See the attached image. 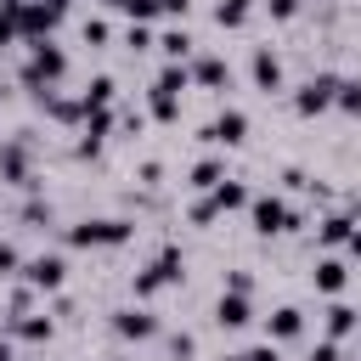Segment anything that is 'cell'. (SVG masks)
<instances>
[{"instance_id":"cell-1","label":"cell","mask_w":361,"mask_h":361,"mask_svg":"<svg viewBox=\"0 0 361 361\" xmlns=\"http://www.w3.org/2000/svg\"><path fill=\"white\" fill-rule=\"evenodd\" d=\"M68 73V51L56 45V39H34L28 45V62H23V85L34 90V96H51V85Z\"/></svg>"},{"instance_id":"cell-2","label":"cell","mask_w":361,"mask_h":361,"mask_svg":"<svg viewBox=\"0 0 361 361\" xmlns=\"http://www.w3.org/2000/svg\"><path fill=\"white\" fill-rule=\"evenodd\" d=\"M62 237H68L73 248H118V243H130V237H135V220L102 214V220H79V226H68Z\"/></svg>"},{"instance_id":"cell-3","label":"cell","mask_w":361,"mask_h":361,"mask_svg":"<svg viewBox=\"0 0 361 361\" xmlns=\"http://www.w3.org/2000/svg\"><path fill=\"white\" fill-rule=\"evenodd\" d=\"M248 220H254V231H259V237H282V231H299V226H305V214H299V209H288L276 192H254Z\"/></svg>"},{"instance_id":"cell-4","label":"cell","mask_w":361,"mask_h":361,"mask_svg":"<svg viewBox=\"0 0 361 361\" xmlns=\"http://www.w3.org/2000/svg\"><path fill=\"white\" fill-rule=\"evenodd\" d=\"M180 271H186V259H180V248H175V243H164V248H158V259H152L147 271H135V282H130V293H135V299H152V293H164L169 282H180Z\"/></svg>"},{"instance_id":"cell-5","label":"cell","mask_w":361,"mask_h":361,"mask_svg":"<svg viewBox=\"0 0 361 361\" xmlns=\"http://www.w3.org/2000/svg\"><path fill=\"white\" fill-rule=\"evenodd\" d=\"M338 73H310L299 90H293V113L299 118H316V113H327V107H338Z\"/></svg>"},{"instance_id":"cell-6","label":"cell","mask_w":361,"mask_h":361,"mask_svg":"<svg viewBox=\"0 0 361 361\" xmlns=\"http://www.w3.org/2000/svg\"><path fill=\"white\" fill-rule=\"evenodd\" d=\"M62 276H68V259H62V254H34V259H23V282L39 288V293H56Z\"/></svg>"},{"instance_id":"cell-7","label":"cell","mask_w":361,"mask_h":361,"mask_svg":"<svg viewBox=\"0 0 361 361\" xmlns=\"http://www.w3.org/2000/svg\"><path fill=\"white\" fill-rule=\"evenodd\" d=\"M243 135H248V113H243V107L214 113L209 130H203V141H214V147H243Z\"/></svg>"},{"instance_id":"cell-8","label":"cell","mask_w":361,"mask_h":361,"mask_svg":"<svg viewBox=\"0 0 361 361\" xmlns=\"http://www.w3.org/2000/svg\"><path fill=\"white\" fill-rule=\"evenodd\" d=\"M248 322H254L248 293H220V299H214V327H220V333H243Z\"/></svg>"},{"instance_id":"cell-9","label":"cell","mask_w":361,"mask_h":361,"mask_svg":"<svg viewBox=\"0 0 361 361\" xmlns=\"http://www.w3.org/2000/svg\"><path fill=\"white\" fill-rule=\"evenodd\" d=\"M113 333L118 338H158V316L152 310H135V305H124V310H113Z\"/></svg>"},{"instance_id":"cell-10","label":"cell","mask_w":361,"mask_h":361,"mask_svg":"<svg viewBox=\"0 0 361 361\" xmlns=\"http://www.w3.org/2000/svg\"><path fill=\"white\" fill-rule=\"evenodd\" d=\"M305 333V310L299 305H276L271 316H265V338L271 344H288V338H299Z\"/></svg>"},{"instance_id":"cell-11","label":"cell","mask_w":361,"mask_h":361,"mask_svg":"<svg viewBox=\"0 0 361 361\" xmlns=\"http://www.w3.org/2000/svg\"><path fill=\"white\" fill-rule=\"evenodd\" d=\"M310 282H316V293L338 299V293H344V282H350V265H344V259H333V254H322V259H316V271H310Z\"/></svg>"},{"instance_id":"cell-12","label":"cell","mask_w":361,"mask_h":361,"mask_svg":"<svg viewBox=\"0 0 361 361\" xmlns=\"http://www.w3.org/2000/svg\"><path fill=\"white\" fill-rule=\"evenodd\" d=\"M248 68H254V85H259L265 96H271V90H282V62H276V51H271V45H254V62H248Z\"/></svg>"},{"instance_id":"cell-13","label":"cell","mask_w":361,"mask_h":361,"mask_svg":"<svg viewBox=\"0 0 361 361\" xmlns=\"http://www.w3.org/2000/svg\"><path fill=\"white\" fill-rule=\"evenodd\" d=\"M322 327H327V338H333V344H338V338H350V333H355V327H361V310H350V305H344V299H333V305H327V310H322Z\"/></svg>"},{"instance_id":"cell-14","label":"cell","mask_w":361,"mask_h":361,"mask_svg":"<svg viewBox=\"0 0 361 361\" xmlns=\"http://www.w3.org/2000/svg\"><path fill=\"white\" fill-rule=\"evenodd\" d=\"M56 327H51V316H6V338H28V344H45Z\"/></svg>"},{"instance_id":"cell-15","label":"cell","mask_w":361,"mask_h":361,"mask_svg":"<svg viewBox=\"0 0 361 361\" xmlns=\"http://www.w3.org/2000/svg\"><path fill=\"white\" fill-rule=\"evenodd\" d=\"M0 180H11V186H34V175H28V152H23V141H6V152H0Z\"/></svg>"},{"instance_id":"cell-16","label":"cell","mask_w":361,"mask_h":361,"mask_svg":"<svg viewBox=\"0 0 361 361\" xmlns=\"http://www.w3.org/2000/svg\"><path fill=\"white\" fill-rule=\"evenodd\" d=\"M192 79H197L203 90H226V85H231V68H226V56H197V62H192Z\"/></svg>"},{"instance_id":"cell-17","label":"cell","mask_w":361,"mask_h":361,"mask_svg":"<svg viewBox=\"0 0 361 361\" xmlns=\"http://www.w3.org/2000/svg\"><path fill=\"white\" fill-rule=\"evenodd\" d=\"M209 203H214L220 214H231V209H248V203H254V192H248L243 180H231V175H226V180H220V186L209 192Z\"/></svg>"},{"instance_id":"cell-18","label":"cell","mask_w":361,"mask_h":361,"mask_svg":"<svg viewBox=\"0 0 361 361\" xmlns=\"http://www.w3.org/2000/svg\"><path fill=\"white\" fill-rule=\"evenodd\" d=\"M355 226H361L355 214H322L316 243H322V248H338V243H350V231H355Z\"/></svg>"},{"instance_id":"cell-19","label":"cell","mask_w":361,"mask_h":361,"mask_svg":"<svg viewBox=\"0 0 361 361\" xmlns=\"http://www.w3.org/2000/svg\"><path fill=\"white\" fill-rule=\"evenodd\" d=\"M147 113H152L158 124H175V118H180V90H164V85H152V90H147Z\"/></svg>"},{"instance_id":"cell-20","label":"cell","mask_w":361,"mask_h":361,"mask_svg":"<svg viewBox=\"0 0 361 361\" xmlns=\"http://www.w3.org/2000/svg\"><path fill=\"white\" fill-rule=\"evenodd\" d=\"M220 180H226V164H220V158H203V164H192V180H186V186H192V192H214Z\"/></svg>"},{"instance_id":"cell-21","label":"cell","mask_w":361,"mask_h":361,"mask_svg":"<svg viewBox=\"0 0 361 361\" xmlns=\"http://www.w3.org/2000/svg\"><path fill=\"white\" fill-rule=\"evenodd\" d=\"M113 90H118V85H113L107 73H96V79H90L85 90H79V102H85V113H90V107H113Z\"/></svg>"},{"instance_id":"cell-22","label":"cell","mask_w":361,"mask_h":361,"mask_svg":"<svg viewBox=\"0 0 361 361\" xmlns=\"http://www.w3.org/2000/svg\"><path fill=\"white\" fill-rule=\"evenodd\" d=\"M39 102H45V113H51V118H62V124L85 118V102H79V96H39Z\"/></svg>"},{"instance_id":"cell-23","label":"cell","mask_w":361,"mask_h":361,"mask_svg":"<svg viewBox=\"0 0 361 361\" xmlns=\"http://www.w3.org/2000/svg\"><path fill=\"white\" fill-rule=\"evenodd\" d=\"M248 11H254V0H220V6H214V23H220V28H243Z\"/></svg>"},{"instance_id":"cell-24","label":"cell","mask_w":361,"mask_h":361,"mask_svg":"<svg viewBox=\"0 0 361 361\" xmlns=\"http://www.w3.org/2000/svg\"><path fill=\"white\" fill-rule=\"evenodd\" d=\"M158 51H164L169 62H186V56H192V34H186V28H169V34L158 39Z\"/></svg>"},{"instance_id":"cell-25","label":"cell","mask_w":361,"mask_h":361,"mask_svg":"<svg viewBox=\"0 0 361 361\" xmlns=\"http://www.w3.org/2000/svg\"><path fill=\"white\" fill-rule=\"evenodd\" d=\"M338 113L361 118V79H344V85H338Z\"/></svg>"},{"instance_id":"cell-26","label":"cell","mask_w":361,"mask_h":361,"mask_svg":"<svg viewBox=\"0 0 361 361\" xmlns=\"http://www.w3.org/2000/svg\"><path fill=\"white\" fill-rule=\"evenodd\" d=\"M197 355V338L192 333H169V361H192Z\"/></svg>"},{"instance_id":"cell-27","label":"cell","mask_w":361,"mask_h":361,"mask_svg":"<svg viewBox=\"0 0 361 361\" xmlns=\"http://www.w3.org/2000/svg\"><path fill=\"white\" fill-rule=\"evenodd\" d=\"M79 34H85V45H107V39H113V28H107L102 17H85V28H79Z\"/></svg>"},{"instance_id":"cell-28","label":"cell","mask_w":361,"mask_h":361,"mask_svg":"<svg viewBox=\"0 0 361 361\" xmlns=\"http://www.w3.org/2000/svg\"><path fill=\"white\" fill-rule=\"evenodd\" d=\"M124 45H130V51H152L158 39L147 34V23H130V28H124Z\"/></svg>"},{"instance_id":"cell-29","label":"cell","mask_w":361,"mask_h":361,"mask_svg":"<svg viewBox=\"0 0 361 361\" xmlns=\"http://www.w3.org/2000/svg\"><path fill=\"white\" fill-rule=\"evenodd\" d=\"M17 271H23V254L11 243H0V276H17Z\"/></svg>"},{"instance_id":"cell-30","label":"cell","mask_w":361,"mask_h":361,"mask_svg":"<svg viewBox=\"0 0 361 361\" xmlns=\"http://www.w3.org/2000/svg\"><path fill=\"white\" fill-rule=\"evenodd\" d=\"M265 11H271V17H276V23H288V17H293V11H299V0H265Z\"/></svg>"},{"instance_id":"cell-31","label":"cell","mask_w":361,"mask_h":361,"mask_svg":"<svg viewBox=\"0 0 361 361\" xmlns=\"http://www.w3.org/2000/svg\"><path fill=\"white\" fill-rule=\"evenodd\" d=\"M214 214H220V209H214V203H209V197H203V203H192V226H209V220H214Z\"/></svg>"},{"instance_id":"cell-32","label":"cell","mask_w":361,"mask_h":361,"mask_svg":"<svg viewBox=\"0 0 361 361\" xmlns=\"http://www.w3.org/2000/svg\"><path fill=\"white\" fill-rule=\"evenodd\" d=\"M248 288H254L248 271H231V276H226V293H248Z\"/></svg>"},{"instance_id":"cell-33","label":"cell","mask_w":361,"mask_h":361,"mask_svg":"<svg viewBox=\"0 0 361 361\" xmlns=\"http://www.w3.org/2000/svg\"><path fill=\"white\" fill-rule=\"evenodd\" d=\"M243 355H248V361H282V355H276V344H271V338H265V344H254V350H243Z\"/></svg>"},{"instance_id":"cell-34","label":"cell","mask_w":361,"mask_h":361,"mask_svg":"<svg viewBox=\"0 0 361 361\" xmlns=\"http://www.w3.org/2000/svg\"><path fill=\"white\" fill-rule=\"evenodd\" d=\"M310 361H338V344H333V338H322V344L310 350Z\"/></svg>"},{"instance_id":"cell-35","label":"cell","mask_w":361,"mask_h":361,"mask_svg":"<svg viewBox=\"0 0 361 361\" xmlns=\"http://www.w3.org/2000/svg\"><path fill=\"white\" fill-rule=\"evenodd\" d=\"M6 45H17V23L0 11V51H6Z\"/></svg>"},{"instance_id":"cell-36","label":"cell","mask_w":361,"mask_h":361,"mask_svg":"<svg viewBox=\"0 0 361 361\" xmlns=\"http://www.w3.org/2000/svg\"><path fill=\"white\" fill-rule=\"evenodd\" d=\"M158 11H169V17H186V11H192V0H158Z\"/></svg>"},{"instance_id":"cell-37","label":"cell","mask_w":361,"mask_h":361,"mask_svg":"<svg viewBox=\"0 0 361 361\" xmlns=\"http://www.w3.org/2000/svg\"><path fill=\"white\" fill-rule=\"evenodd\" d=\"M344 248H350V254H355V259H361V226H355V231H350V243H344Z\"/></svg>"},{"instance_id":"cell-38","label":"cell","mask_w":361,"mask_h":361,"mask_svg":"<svg viewBox=\"0 0 361 361\" xmlns=\"http://www.w3.org/2000/svg\"><path fill=\"white\" fill-rule=\"evenodd\" d=\"M0 361H17V355H11V338H6V333H0Z\"/></svg>"},{"instance_id":"cell-39","label":"cell","mask_w":361,"mask_h":361,"mask_svg":"<svg viewBox=\"0 0 361 361\" xmlns=\"http://www.w3.org/2000/svg\"><path fill=\"white\" fill-rule=\"evenodd\" d=\"M226 361H248V355H226Z\"/></svg>"},{"instance_id":"cell-40","label":"cell","mask_w":361,"mask_h":361,"mask_svg":"<svg viewBox=\"0 0 361 361\" xmlns=\"http://www.w3.org/2000/svg\"><path fill=\"white\" fill-rule=\"evenodd\" d=\"M0 152H6V135H0Z\"/></svg>"},{"instance_id":"cell-41","label":"cell","mask_w":361,"mask_h":361,"mask_svg":"<svg viewBox=\"0 0 361 361\" xmlns=\"http://www.w3.org/2000/svg\"><path fill=\"white\" fill-rule=\"evenodd\" d=\"M28 361H39V355H28Z\"/></svg>"}]
</instances>
